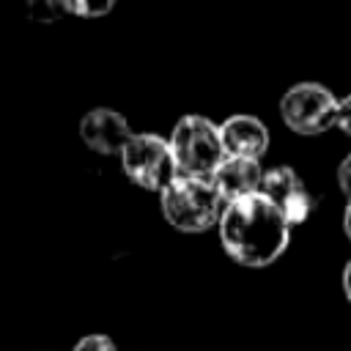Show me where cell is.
<instances>
[{"label": "cell", "instance_id": "obj_1", "mask_svg": "<svg viewBox=\"0 0 351 351\" xmlns=\"http://www.w3.org/2000/svg\"><path fill=\"white\" fill-rule=\"evenodd\" d=\"M291 239V225L261 192L228 203L219 214V241L225 252L241 266L274 263Z\"/></svg>", "mask_w": 351, "mask_h": 351}, {"label": "cell", "instance_id": "obj_2", "mask_svg": "<svg viewBox=\"0 0 351 351\" xmlns=\"http://www.w3.org/2000/svg\"><path fill=\"white\" fill-rule=\"evenodd\" d=\"M225 203L219 200L214 184L208 178L195 176H176L162 189V214L165 219L184 230V233H200L219 222Z\"/></svg>", "mask_w": 351, "mask_h": 351}, {"label": "cell", "instance_id": "obj_3", "mask_svg": "<svg viewBox=\"0 0 351 351\" xmlns=\"http://www.w3.org/2000/svg\"><path fill=\"white\" fill-rule=\"evenodd\" d=\"M170 154L176 159V170L181 176L208 178L225 159L219 126L203 115H184L176 121L170 132Z\"/></svg>", "mask_w": 351, "mask_h": 351}, {"label": "cell", "instance_id": "obj_4", "mask_svg": "<svg viewBox=\"0 0 351 351\" xmlns=\"http://www.w3.org/2000/svg\"><path fill=\"white\" fill-rule=\"evenodd\" d=\"M340 99L321 82H296L280 99V115L296 134H321L337 123Z\"/></svg>", "mask_w": 351, "mask_h": 351}, {"label": "cell", "instance_id": "obj_5", "mask_svg": "<svg viewBox=\"0 0 351 351\" xmlns=\"http://www.w3.org/2000/svg\"><path fill=\"white\" fill-rule=\"evenodd\" d=\"M121 165H123V173L137 186L151 192H162L178 176L176 159L170 154V143L151 132L132 134V140L121 151Z\"/></svg>", "mask_w": 351, "mask_h": 351}, {"label": "cell", "instance_id": "obj_6", "mask_svg": "<svg viewBox=\"0 0 351 351\" xmlns=\"http://www.w3.org/2000/svg\"><path fill=\"white\" fill-rule=\"evenodd\" d=\"M261 195L285 217L288 225H299L313 211V195L293 167H271L263 173Z\"/></svg>", "mask_w": 351, "mask_h": 351}, {"label": "cell", "instance_id": "obj_7", "mask_svg": "<svg viewBox=\"0 0 351 351\" xmlns=\"http://www.w3.org/2000/svg\"><path fill=\"white\" fill-rule=\"evenodd\" d=\"M132 134L134 132L129 129L126 118L110 107H96L85 112L80 121V137L96 154H121L123 145L132 140Z\"/></svg>", "mask_w": 351, "mask_h": 351}, {"label": "cell", "instance_id": "obj_8", "mask_svg": "<svg viewBox=\"0 0 351 351\" xmlns=\"http://www.w3.org/2000/svg\"><path fill=\"white\" fill-rule=\"evenodd\" d=\"M225 156H241V159H261L269 148V129L255 115H230L219 126Z\"/></svg>", "mask_w": 351, "mask_h": 351}, {"label": "cell", "instance_id": "obj_9", "mask_svg": "<svg viewBox=\"0 0 351 351\" xmlns=\"http://www.w3.org/2000/svg\"><path fill=\"white\" fill-rule=\"evenodd\" d=\"M261 181H263L261 165L255 159H241V156H225L211 176V184L225 206L239 197L261 192Z\"/></svg>", "mask_w": 351, "mask_h": 351}, {"label": "cell", "instance_id": "obj_10", "mask_svg": "<svg viewBox=\"0 0 351 351\" xmlns=\"http://www.w3.org/2000/svg\"><path fill=\"white\" fill-rule=\"evenodd\" d=\"M71 351H118V346L107 335H85Z\"/></svg>", "mask_w": 351, "mask_h": 351}, {"label": "cell", "instance_id": "obj_11", "mask_svg": "<svg viewBox=\"0 0 351 351\" xmlns=\"http://www.w3.org/2000/svg\"><path fill=\"white\" fill-rule=\"evenodd\" d=\"M335 126H340L351 137V93L340 99V104H337V123Z\"/></svg>", "mask_w": 351, "mask_h": 351}, {"label": "cell", "instance_id": "obj_12", "mask_svg": "<svg viewBox=\"0 0 351 351\" xmlns=\"http://www.w3.org/2000/svg\"><path fill=\"white\" fill-rule=\"evenodd\" d=\"M337 184H340V189H343V195L351 200V154L340 162V167H337Z\"/></svg>", "mask_w": 351, "mask_h": 351}, {"label": "cell", "instance_id": "obj_13", "mask_svg": "<svg viewBox=\"0 0 351 351\" xmlns=\"http://www.w3.org/2000/svg\"><path fill=\"white\" fill-rule=\"evenodd\" d=\"M343 291H346V299L351 302V261H348L346 269H343Z\"/></svg>", "mask_w": 351, "mask_h": 351}, {"label": "cell", "instance_id": "obj_14", "mask_svg": "<svg viewBox=\"0 0 351 351\" xmlns=\"http://www.w3.org/2000/svg\"><path fill=\"white\" fill-rule=\"evenodd\" d=\"M343 230H346V236L351 241V200L346 203V211H343Z\"/></svg>", "mask_w": 351, "mask_h": 351}]
</instances>
